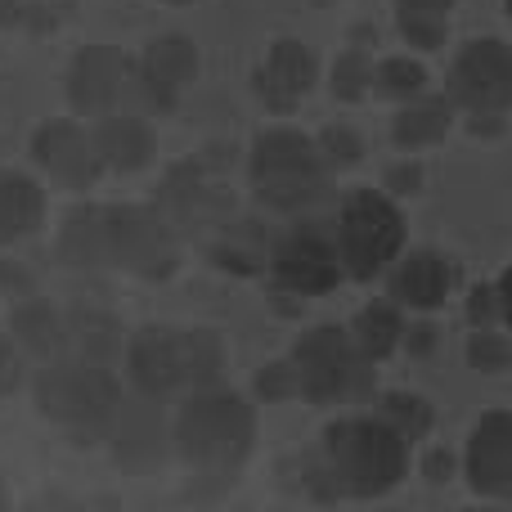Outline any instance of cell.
Here are the masks:
<instances>
[{
  "label": "cell",
  "mask_w": 512,
  "mask_h": 512,
  "mask_svg": "<svg viewBox=\"0 0 512 512\" xmlns=\"http://www.w3.org/2000/svg\"><path fill=\"white\" fill-rule=\"evenodd\" d=\"M414 445L378 414H346L319 436V468L328 472L337 499H382L409 477Z\"/></svg>",
  "instance_id": "cell-1"
},
{
  "label": "cell",
  "mask_w": 512,
  "mask_h": 512,
  "mask_svg": "<svg viewBox=\"0 0 512 512\" xmlns=\"http://www.w3.org/2000/svg\"><path fill=\"white\" fill-rule=\"evenodd\" d=\"M180 463L198 477L230 481L256 450V409L239 391L203 387L180 405L176 427H171Z\"/></svg>",
  "instance_id": "cell-2"
},
{
  "label": "cell",
  "mask_w": 512,
  "mask_h": 512,
  "mask_svg": "<svg viewBox=\"0 0 512 512\" xmlns=\"http://www.w3.org/2000/svg\"><path fill=\"white\" fill-rule=\"evenodd\" d=\"M248 185L270 212L301 216L333 194V167H328L319 140L297 126H270L252 140Z\"/></svg>",
  "instance_id": "cell-3"
},
{
  "label": "cell",
  "mask_w": 512,
  "mask_h": 512,
  "mask_svg": "<svg viewBox=\"0 0 512 512\" xmlns=\"http://www.w3.org/2000/svg\"><path fill=\"white\" fill-rule=\"evenodd\" d=\"M32 391H36V409H41L54 427L77 436V441L108 436L117 409H122V387H117L113 369L95 364V360H81V355L45 360Z\"/></svg>",
  "instance_id": "cell-4"
},
{
  "label": "cell",
  "mask_w": 512,
  "mask_h": 512,
  "mask_svg": "<svg viewBox=\"0 0 512 512\" xmlns=\"http://www.w3.org/2000/svg\"><path fill=\"white\" fill-rule=\"evenodd\" d=\"M95 216V270H122L135 279H167L180 265V234L158 207L108 203Z\"/></svg>",
  "instance_id": "cell-5"
},
{
  "label": "cell",
  "mask_w": 512,
  "mask_h": 512,
  "mask_svg": "<svg viewBox=\"0 0 512 512\" xmlns=\"http://www.w3.org/2000/svg\"><path fill=\"white\" fill-rule=\"evenodd\" d=\"M333 239H337V252H342L346 279L369 283L378 274H387L400 261V252H405V239H409L405 212L382 189H351L342 198V207H337Z\"/></svg>",
  "instance_id": "cell-6"
},
{
  "label": "cell",
  "mask_w": 512,
  "mask_h": 512,
  "mask_svg": "<svg viewBox=\"0 0 512 512\" xmlns=\"http://www.w3.org/2000/svg\"><path fill=\"white\" fill-rule=\"evenodd\" d=\"M288 360L297 369L301 400L310 405H346V400L364 396L373 382V360L355 346L351 328L342 324H319L301 333Z\"/></svg>",
  "instance_id": "cell-7"
},
{
  "label": "cell",
  "mask_w": 512,
  "mask_h": 512,
  "mask_svg": "<svg viewBox=\"0 0 512 512\" xmlns=\"http://www.w3.org/2000/svg\"><path fill=\"white\" fill-rule=\"evenodd\" d=\"M445 95L477 131H499V117L512 113V45L499 36L468 41L445 72Z\"/></svg>",
  "instance_id": "cell-8"
},
{
  "label": "cell",
  "mask_w": 512,
  "mask_h": 512,
  "mask_svg": "<svg viewBox=\"0 0 512 512\" xmlns=\"http://www.w3.org/2000/svg\"><path fill=\"white\" fill-rule=\"evenodd\" d=\"M270 283L274 292L283 297H324L333 292L337 283L346 279L342 270V252H337V239H333V225H292L283 230L279 239H270Z\"/></svg>",
  "instance_id": "cell-9"
},
{
  "label": "cell",
  "mask_w": 512,
  "mask_h": 512,
  "mask_svg": "<svg viewBox=\"0 0 512 512\" xmlns=\"http://www.w3.org/2000/svg\"><path fill=\"white\" fill-rule=\"evenodd\" d=\"M126 369L140 396L167 400L194 391V328L144 324L126 342Z\"/></svg>",
  "instance_id": "cell-10"
},
{
  "label": "cell",
  "mask_w": 512,
  "mask_h": 512,
  "mask_svg": "<svg viewBox=\"0 0 512 512\" xmlns=\"http://www.w3.org/2000/svg\"><path fill=\"white\" fill-rule=\"evenodd\" d=\"M158 212L176 225V234H198V239H212L225 221H230V194H225V180L216 176L207 162H185L167 176L162 185V203Z\"/></svg>",
  "instance_id": "cell-11"
},
{
  "label": "cell",
  "mask_w": 512,
  "mask_h": 512,
  "mask_svg": "<svg viewBox=\"0 0 512 512\" xmlns=\"http://www.w3.org/2000/svg\"><path fill=\"white\" fill-rule=\"evenodd\" d=\"M463 477L472 495L512 499V409H490L477 418L463 454Z\"/></svg>",
  "instance_id": "cell-12"
},
{
  "label": "cell",
  "mask_w": 512,
  "mask_h": 512,
  "mask_svg": "<svg viewBox=\"0 0 512 512\" xmlns=\"http://www.w3.org/2000/svg\"><path fill=\"white\" fill-rule=\"evenodd\" d=\"M315 77H319L315 54H310V45L297 41V36L270 41L261 68L252 72L256 95H261V104L270 108V113H292V108L315 90Z\"/></svg>",
  "instance_id": "cell-13"
},
{
  "label": "cell",
  "mask_w": 512,
  "mask_h": 512,
  "mask_svg": "<svg viewBox=\"0 0 512 512\" xmlns=\"http://www.w3.org/2000/svg\"><path fill=\"white\" fill-rule=\"evenodd\" d=\"M126 59L117 45H81L68 63V104L81 117H104L126 90Z\"/></svg>",
  "instance_id": "cell-14"
},
{
  "label": "cell",
  "mask_w": 512,
  "mask_h": 512,
  "mask_svg": "<svg viewBox=\"0 0 512 512\" xmlns=\"http://www.w3.org/2000/svg\"><path fill=\"white\" fill-rule=\"evenodd\" d=\"M32 158L54 185H68V189H86L99 176V153L90 131L77 122H59V117L32 135Z\"/></svg>",
  "instance_id": "cell-15"
},
{
  "label": "cell",
  "mask_w": 512,
  "mask_h": 512,
  "mask_svg": "<svg viewBox=\"0 0 512 512\" xmlns=\"http://www.w3.org/2000/svg\"><path fill=\"white\" fill-rule=\"evenodd\" d=\"M108 441H113L117 463H122V468H131V472L158 468V463L176 450V445H171V432H167V418H162V409H158V400H153V396H140L135 405H126V400H122Z\"/></svg>",
  "instance_id": "cell-16"
},
{
  "label": "cell",
  "mask_w": 512,
  "mask_h": 512,
  "mask_svg": "<svg viewBox=\"0 0 512 512\" xmlns=\"http://www.w3.org/2000/svg\"><path fill=\"white\" fill-rule=\"evenodd\" d=\"M135 81H140V90L158 108H171L198 81V45L189 41L185 32L153 36V41L144 45V54H140Z\"/></svg>",
  "instance_id": "cell-17"
},
{
  "label": "cell",
  "mask_w": 512,
  "mask_h": 512,
  "mask_svg": "<svg viewBox=\"0 0 512 512\" xmlns=\"http://www.w3.org/2000/svg\"><path fill=\"white\" fill-rule=\"evenodd\" d=\"M454 283H459V265L441 248L400 252V261L391 265V297L409 310H441Z\"/></svg>",
  "instance_id": "cell-18"
},
{
  "label": "cell",
  "mask_w": 512,
  "mask_h": 512,
  "mask_svg": "<svg viewBox=\"0 0 512 512\" xmlns=\"http://www.w3.org/2000/svg\"><path fill=\"white\" fill-rule=\"evenodd\" d=\"M90 140H95L99 167L117 171V176H135V171H144L158 158V135L140 113H117L113 108V113L95 117Z\"/></svg>",
  "instance_id": "cell-19"
},
{
  "label": "cell",
  "mask_w": 512,
  "mask_h": 512,
  "mask_svg": "<svg viewBox=\"0 0 512 512\" xmlns=\"http://www.w3.org/2000/svg\"><path fill=\"white\" fill-rule=\"evenodd\" d=\"M45 221V189L23 171L0 167V248L27 239Z\"/></svg>",
  "instance_id": "cell-20"
},
{
  "label": "cell",
  "mask_w": 512,
  "mask_h": 512,
  "mask_svg": "<svg viewBox=\"0 0 512 512\" xmlns=\"http://www.w3.org/2000/svg\"><path fill=\"white\" fill-rule=\"evenodd\" d=\"M9 333H14V346H23L36 360H59V355H68V319L54 306H45V301H23V306H14Z\"/></svg>",
  "instance_id": "cell-21"
},
{
  "label": "cell",
  "mask_w": 512,
  "mask_h": 512,
  "mask_svg": "<svg viewBox=\"0 0 512 512\" xmlns=\"http://www.w3.org/2000/svg\"><path fill=\"white\" fill-rule=\"evenodd\" d=\"M207 248H212V261L221 265V270L256 274V270H265V261H270V234H265L256 221H248V216H243V221L230 216V221L207 239Z\"/></svg>",
  "instance_id": "cell-22"
},
{
  "label": "cell",
  "mask_w": 512,
  "mask_h": 512,
  "mask_svg": "<svg viewBox=\"0 0 512 512\" xmlns=\"http://www.w3.org/2000/svg\"><path fill=\"white\" fill-rule=\"evenodd\" d=\"M450 122H454L450 95H418L409 104H400L391 135H396L400 149H432V144H441L450 135Z\"/></svg>",
  "instance_id": "cell-23"
},
{
  "label": "cell",
  "mask_w": 512,
  "mask_h": 512,
  "mask_svg": "<svg viewBox=\"0 0 512 512\" xmlns=\"http://www.w3.org/2000/svg\"><path fill=\"white\" fill-rule=\"evenodd\" d=\"M351 337L355 346H360L364 355H369L373 364L387 360L391 351H396L400 342H405V319H400V301H369V306L360 310V315L351 319Z\"/></svg>",
  "instance_id": "cell-24"
},
{
  "label": "cell",
  "mask_w": 512,
  "mask_h": 512,
  "mask_svg": "<svg viewBox=\"0 0 512 512\" xmlns=\"http://www.w3.org/2000/svg\"><path fill=\"white\" fill-rule=\"evenodd\" d=\"M68 351L81 355V360L113 364V355H126L122 324L113 315H104V310H77L68 319Z\"/></svg>",
  "instance_id": "cell-25"
},
{
  "label": "cell",
  "mask_w": 512,
  "mask_h": 512,
  "mask_svg": "<svg viewBox=\"0 0 512 512\" xmlns=\"http://www.w3.org/2000/svg\"><path fill=\"white\" fill-rule=\"evenodd\" d=\"M454 0H396V27L414 50H441Z\"/></svg>",
  "instance_id": "cell-26"
},
{
  "label": "cell",
  "mask_w": 512,
  "mask_h": 512,
  "mask_svg": "<svg viewBox=\"0 0 512 512\" xmlns=\"http://www.w3.org/2000/svg\"><path fill=\"white\" fill-rule=\"evenodd\" d=\"M373 414H378L387 427H396L409 445L427 441V436H432V427H436L432 400L418 396V391H382V396L373 400Z\"/></svg>",
  "instance_id": "cell-27"
},
{
  "label": "cell",
  "mask_w": 512,
  "mask_h": 512,
  "mask_svg": "<svg viewBox=\"0 0 512 512\" xmlns=\"http://www.w3.org/2000/svg\"><path fill=\"white\" fill-rule=\"evenodd\" d=\"M373 90H378L382 99L409 104V99L427 95V68L414 54H391V59H382L378 72H373Z\"/></svg>",
  "instance_id": "cell-28"
},
{
  "label": "cell",
  "mask_w": 512,
  "mask_h": 512,
  "mask_svg": "<svg viewBox=\"0 0 512 512\" xmlns=\"http://www.w3.org/2000/svg\"><path fill=\"white\" fill-rule=\"evenodd\" d=\"M373 72H378V63L369 59L364 50H346L342 59L333 63V95L342 99V104H355V99L373 95Z\"/></svg>",
  "instance_id": "cell-29"
},
{
  "label": "cell",
  "mask_w": 512,
  "mask_h": 512,
  "mask_svg": "<svg viewBox=\"0 0 512 512\" xmlns=\"http://www.w3.org/2000/svg\"><path fill=\"white\" fill-rule=\"evenodd\" d=\"M468 364L477 373H508L512 369V337L499 328H477L468 337Z\"/></svg>",
  "instance_id": "cell-30"
},
{
  "label": "cell",
  "mask_w": 512,
  "mask_h": 512,
  "mask_svg": "<svg viewBox=\"0 0 512 512\" xmlns=\"http://www.w3.org/2000/svg\"><path fill=\"white\" fill-rule=\"evenodd\" d=\"M225 378V342L216 328H194V391L221 387Z\"/></svg>",
  "instance_id": "cell-31"
},
{
  "label": "cell",
  "mask_w": 512,
  "mask_h": 512,
  "mask_svg": "<svg viewBox=\"0 0 512 512\" xmlns=\"http://www.w3.org/2000/svg\"><path fill=\"white\" fill-rule=\"evenodd\" d=\"M319 149H324V158H328V167H333V171L355 167V162L364 158V140H360V131H355V126H346V122L324 126V131H319Z\"/></svg>",
  "instance_id": "cell-32"
},
{
  "label": "cell",
  "mask_w": 512,
  "mask_h": 512,
  "mask_svg": "<svg viewBox=\"0 0 512 512\" xmlns=\"http://www.w3.org/2000/svg\"><path fill=\"white\" fill-rule=\"evenodd\" d=\"M256 396L261 400H301V387H297V369H292V360H274L265 364L261 373H256Z\"/></svg>",
  "instance_id": "cell-33"
},
{
  "label": "cell",
  "mask_w": 512,
  "mask_h": 512,
  "mask_svg": "<svg viewBox=\"0 0 512 512\" xmlns=\"http://www.w3.org/2000/svg\"><path fill=\"white\" fill-rule=\"evenodd\" d=\"M468 319L477 328H499L504 324V301H499V283H477L468 301Z\"/></svg>",
  "instance_id": "cell-34"
},
{
  "label": "cell",
  "mask_w": 512,
  "mask_h": 512,
  "mask_svg": "<svg viewBox=\"0 0 512 512\" xmlns=\"http://www.w3.org/2000/svg\"><path fill=\"white\" fill-rule=\"evenodd\" d=\"M18 382V360H14V342L0 333V396H9Z\"/></svg>",
  "instance_id": "cell-35"
},
{
  "label": "cell",
  "mask_w": 512,
  "mask_h": 512,
  "mask_svg": "<svg viewBox=\"0 0 512 512\" xmlns=\"http://www.w3.org/2000/svg\"><path fill=\"white\" fill-rule=\"evenodd\" d=\"M387 185L396 189V194H418L423 189V167H391V176H387Z\"/></svg>",
  "instance_id": "cell-36"
},
{
  "label": "cell",
  "mask_w": 512,
  "mask_h": 512,
  "mask_svg": "<svg viewBox=\"0 0 512 512\" xmlns=\"http://www.w3.org/2000/svg\"><path fill=\"white\" fill-rule=\"evenodd\" d=\"M432 333H436V328H432V324H418V328H405V342H409V351H427V346H432Z\"/></svg>",
  "instance_id": "cell-37"
},
{
  "label": "cell",
  "mask_w": 512,
  "mask_h": 512,
  "mask_svg": "<svg viewBox=\"0 0 512 512\" xmlns=\"http://www.w3.org/2000/svg\"><path fill=\"white\" fill-rule=\"evenodd\" d=\"M499 301H504V328L512 333V265L504 270V279H499Z\"/></svg>",
  "instance_id": "cell-38"
},
{
  "label": "cell",
  "mask_w": 512,
  "mask_h": 512,
  "mask_svg": "<svg viewBox=\"0 0 512 512\" xmlns=\"http://www.w3.org/2000/svg\"><path fill=\"white\" fill-rule=\"evenodd\" d=\"M450 468H454L450 454H432V459H427V477H432V481H445V472H450Z\"/></svg>",
  "instance_id": "cell-39"
},
{
  "label": "cell",
  "mask_w": 512,
  "mask_h": 512,
  "mask_svg": "<svg viewBox=\"0 0 512 512\" xmlns=\"http://www.w3.org/2000/svg\"><path fill=\"white\" fill-rule=\"evenodd\" d=\"M162 5H194V0H162Z\"/></svg>",
  "instance_id": "cell-40"
},
{
  "label": "cell",
  "mask_w": 512,
  "mask_h": 512,
  "mask_svg": "<svg viewBox=\"0 0 512 512\" xmlns=\"http://www.w3.org/2000/svg\"><path fill=\"white\" fill-rule=\"evenodd\" d=\"M504 9H508V18H512V0H504Z\"/></svg>",
  "instance_id": "cell-41"
},
{
  "label": "cell",
  "mask_w": 512,
  "mask_h": 512,
  "mask_svg": "<svg viewBox=\"0 0 512 512\" xmlns=\"http://www.w3.org/2000/svg\"><path fill=\"white\" fill-rule=\"evenodd\" d=\"M0 504H5V490H0Z\"/></svg>",
  "instance_id": "cell-42"
}]
</instances>
